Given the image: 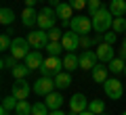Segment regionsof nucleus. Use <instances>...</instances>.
Segmentation results:
<instances>
[{
    "label": "nucleus",
    "instance_id": "1",
    "mask_svg": "<svg viewBox=\"0 0 126 115\" xmlns=\"http://www.w3.org/2000/svg\"><path fill=\"white\" fill-rule=\"evenodd\" d=\"M111 23H113V15L109 9H103L101 6L97 13L93 15V29L97 34H105L107 29H111Z\"/></svg>",
    "mask_w": 126,
    "mask_h": 115
},
{
    "label": "nucleus",
    "instance_id": "2",
    "mask_svg": "<svg viewBox=\"0 0 126 115\" xmlns=\"http://www.w3.org/2000/svg\"><path fill=\"white\" fill-rule=\"evenodd\" d=\"M57 11L53 9V6H44V9L38 13V27L40 29H44V31H48L50 27H55L57 25Z\"/></svg>",
    "mask_w": 126,
    "mask_h": 115
},
{
    "label": "nucleus",
    "instance_id": "3",
    "mask_svg": "<svg viewBox=\"0 0 126 115\" xmlns=\"http://www.w3.org/2000/svg\"><path fill=\"white\" fill-rule=\"evenodd\" d=\"M61 71H63V59L50 57V54L44 59V63H42V67H40V73L48 75V77H55V75L61 73Z\"/></svg>",
    "mask_w": 126,
    "mask_h": 115
},
{
    "label": "nucleus",
    "instance_id": "4",
    "mask_svg": "<svg viewBox=\"0 0 126 115\" xmlns=\"http://www.w3.org/2000/svg\"><path fill=\"white\" fill-rule=\"evenodd\" d=\"M69 29L76 31V34H80V36H86V34H90V29H93V19H90V17H82V15L72 17V21H69Z\"/></svg>",
    "mask_w": 126,
    "mask_h": 115
},
{
    "label": "nucleus",
    "instance_id": "5",
    "mask_svg": "<svg viewBox=\"0 0 126 115\" xmlns=\"http://www.w3.org/2000/svg\"><path fill=\"white\" fill-rule=\"evenodd\" d=\"M103 90H105V96L111 98V101H118V98H122V94H124L122 82L116 80V77H107L105 84H103Z\"/></svg>",
    "mask_w": 126,
    "mask_h": 115
},
{
    "label": "nucleus",
    "instance_id": "6",
    "mask_svg": "<svg viewBox=\"0 0 126 115\" xmlns=\"http://www.w3.org/2000/svg\"><path fill=\"white\" fill-rule=\"evenodd\" d=\"M55 88H57V86H55V77H48V75H42V77H38V80L34 82V86H32V90H34L36 94H40V96L50 94Z\"/></svg>",
    "mask_w": 126,
    "mask_h": 115
},
{
    "label": "nucleus",
    "instance_id": "7",
    "mask_svg": "<svg viewBox=\"0 0 126 115\" xmlns=\"http://www.w3.org/2000/svg\"><path fill=\"white\" fill-rule=\"evenodd\" d=\"M11 54H13L15 59H25L27 54H30V42H27V38H13V46H11L9 50Z\"/></svg>",
    "mask_w": 126,
    "mask_h": 115
},
{
    "label": "nucleus",
    "instance_id": "8",
    "mask_svg": "<svg viewBox=\"0 0 126 115\" xmlns=\"http://www.w3.org/2000/svg\"><path fill=\"white\" fill-rule=\"evenodd\" d=\"M27 42H30L32 48L36 50H42L46 48V44H48V34H46L44 29H36V31H30V36H27Z\"/></svg>",
    "mask_w": 126,
    "mask_h": 115
},
{
    "label": "nucleus",
    "instance_id": "9",
    "mask_svg": "<svg viewBox=\"0 0 126 115\" xmlns=\"http://www.w3.org/2000/svg\"><path fill=\"white\" fill-rule=\"evenodd\" d=\"M61 44H63V48L67 50V52H74V50H78L80 48V34H76V31H65L63 34V38H61Z\"/></svg>",
    "mask_w": 126,
    "mask_h": 115
},
{
    "label": "nucleus",
    "instance_id": "10",
    "mask_svg": "<svg viewBox=\"0 0 126 115\" xmlns=\"http://www.w3.org/2000/svg\"><path fill=\"white\" fill-rule=\"evenodd\" d=\"M13 96L19 101H27L30 96V82L27 80H15L13 84Z\"/></svg>",
    "mask_w": 126,
    "mask_h": 115
},
{
    "label": "nucleus",
    "instance_id": "11",
    "mask_svg": "<svg viewBox=\"0 0 126 115\" xmlns=\"http://www.w3.org/2000/svg\"><path fill=\"white\" fill-rule=\"evenodd\" d=\"M69 109L74 111V113H82V111H86L88 109V101H86V96L84 94H74L72 98H69Z\"/></svg>",
    "mask_w": 126,
    "mask_h": 115
},
{
    "label": "nucleus",
    "instance_id": "12",
    "mask_svg": "<svg viewBox=\"0 0 126 115\" xmlns=\"http://www.w3.org/2000/svg\"><path fill=\"white\" fill-rule=\"evenodd\" d=\"M23 61H25V65L30 67V71H34V69H40V67H42V63H44V57H42L40 50H32V52L27 54Z\"/></svg>",
    "mask_w": 126,
    "mask_h": 115
},
{
    "label": "nucleus",
    "instance_id": "13",
    "mask_svg": "<svg viewBox=\"0 0 126 115\" xmlns=\"http://www.w3.org/2000/svg\"><path fill=\"white\" fill-rule=\"evenodd\" d=\"M97 57H99L101 63H109L113 59V44H107V42H101L97 46Z\"/></svg>",
    "mask_w": 126,
    "mask_h": 115
},
{
    "label": "nucleus",
    "instance_id": "14",
    "mask_svg": "<svg viewBox=\"0 0 126 115\" xmlns=\"http://www.w3.org/2000/svg\"><path fill=\"white\" fill-rule=\"evenodd\" d=\"M97 61H99L97 52H93V50H84V52L80 54V69H93V67L97 65Z\"/></svg>",
    "mask_w": 126,
    "mask_h": 115
},
{
    "label": "nucleus",
    "instance_id": "15",
    "mask_svg": "<svg viewBox=\"0 0 126 115\" xmlns=\"http://www.w3.org/2000/svg\"><path fill=\"white\" fill-rule=\"evenodd\" d=\"M21 23H23L25 27L38 25V13L34 11V6H25V9H23V13H21Z\"/></svg>",
    "mask_w": 126,
    "mask_h": 115
},
{
    "label": "nucleus",
    "instance_id": "16",
    "mask_svg": "<svg viewBox=\"0 0 126 115\" xmlns=\"http://www.w3.org/2000/svg\"><path fill=\"white\" fill-rule=\"evenodd\" d=\"M61 105H63V94L61 92H50V94H46V107H48L50 111H57V109H61Z\"/></svg>",
    "mask_w": 126,
    "mask_h": 115
},
{
    "label": "nucleus",
    "instance_id": "17",
    "mask_svg": "<svg viewBox=\"0 0 126 115\" xmlns=\"http://www.w3.org/2000/svg\"><path fill=\"white\" fill-rule=\"evenodd\" d=\"M55 86H57V90H67L72 86V75H69V71H61V73L55 75Z\"/></svg>",
    "mask_w": 126,
    "mask_h": 115
},
{
    "label": "nucleus",
    "instance_id": "18",
    "mask_svg": "<svg viewBox=\"0 0 126 115\" xmlns=\"http://www.w3.org/2000/svg\"><path fill=\"white\" fill-rule=\"evenodd\" d=\"M93 80L97 82V84H105V80H107V71H109V67H105V65H101V63H97V65L93 67Z\"/></svg>",
    "mask_w": 126,
    "mask_h": 115
},
{
    "label": "nucleus",
    "instance_id": "19",
    "mask_svg": "<svg viewBox=\"0 0 126 115\" xmlns=\"http://www.w3.org/2000/svg\"><path fill=\"white\" fill-rule=\"evenodd\" d=\"M63 69L65 71L80 69V57H76V52H67L63 57Z\"/></svg>",
    "mask_w": 126,
    "mask_h": 115
},
{
    "label": "nucleus",
    "instance_id": "20",
    "mask_svg": "<svg viewBox=\"0 0 126 115\" xmlns=\"http://www.w3.org/2000/svg\"><path fill=\"white\" fill-rule=\"evenodd\" d=\"M55 11H57V17L61 19V21H65V23L72 21V13H74V9H72V4H69V2H61V4H59Z\"/></svg>",
    "mask_w": 126,
    "mask_h": 115
},
{
    "label": "nucleus",
    "instance_id": "21",
    "mask_svg": "<svg viewBox=\"0 0 126 115\" xmlns=\"http://www.w3.org/2000/svg\"><path fill=\"white\" fill-rule=\"evenodd\" d=\"M109 11L113 17H124L126 15V0H109Z\"/></svg>",
    "mask_w": 126,
    "mask_h": 115
},
{
    "label": "nucleus",
    "instance_id": "22",
    "mask_svg": "<svg viewBox=\"0 0 126 115\" xmlns=\"http://www.w3.org/2000/svg\"><path fill=\"white\" fill-rule=\"evenodd\" d=\"M0 23L2 25H13L15 23V11L9 6H2L0 9Z\"/></svg>",
    "mask_w": 126,
    "mask_h": 115
},
{
    "label": "nucleus",
    "instance_id": "23",
    "mask_svg": "<svg viewBox=\"0 0 126 115\" xmlns=\"http://www.w3.org/2000/svg\"><path fill=\"white\" fill-rule=\"evenodd\" d=\"M109 71H111V73L113 75H116V73H124V67H126V61H124V59H122V57H113L111 59V61H109Z\"/></svg>",
    "mask_w": 126,
    "mask_h": 115
},
{
    "label": "nucleus",
    "instance_id": "24",
    "mask_svg": "<svg viewBox=\"0 0 126 115\" xmlns=\"http://www.w3.org/2000/svg\"><path fill=\"white\" fill-rule=\"evenodd\" d=\"M11 73H13V77H15V80H25V77H27V73H30V67H27L25 63H23V65H19V63H17V65H15L13 69H11Z\"/></svg>",
    "mask_w": 126,
    "mask_h": 115
},
{
    "label": "nucleus",
    "instance_id": "25",
    "mask_svg": "<svg viewBox=\"0 0 126 115\" xmlns=\"http://www.w3.org/2000/svg\"><path fill=\"white\" fill-rule=\"evenodd\" d=\"M88 111H93L94 115L105 113V102H103V101H99V98H94V101H90V102H88Z\"/></svg>",
    "mask_w": 126,
    "mask_h": 115
},
{
    "label": "nucleus",
    "instance_id": "26",
    "mask_svg": "<svg viewBox=\"0 0 126 115\" xmlns=\"http://www.w3.org/2000/svg\"><path fill=\"white\" fill-rule=\"evenodd\" d=\"M111 29L116 31V34H124L126 31V17H113Z\"/></svg>",
    "mask_w": 126,
    "mask_h": 115
},
{
    "label": "nucleus",
    "instance_id": "27",
    "mask_svg": "<svg viewBox=\"0 0 126 115\" xmlns=\"http://www.w3.org/2000/svg\"><path fill=\"white\" fill-rule=\"evenodd\" d=\"M61 50H65L61 42H48V44H46V52H48L50 57H59Z\"/></svg>",
    "mask_w": 126,
    "mask_h": 115
},
{
    "label": "nucleus",
    "instance_id": "28",
    "mask_svg": "<svg viewBox=\"0 0 126 115\" xmlns=\"http://www.w3.org/2000/svg\"><path fill=\"white\" fill-rule=\"evenodd\" d=\"M50 109L46 107V102H34L32 105V115H48Z\"/></svg>",
    "mask_w": 126,
    "mask_h": 115
},
{
    "label": "nucleus",
    "instance_id": "29",
    "mask_svg": "<svg viewBox=\"0 0 126 115\" xmlns=\"http://www.w3.org/2000/svg\"><path fill=\"white\" fill-rule=\"evenodd\" d=\"M46 34H48V40H50V42H61V38H63V34H65V31L59 29V27L55 25V27H50Z\"/></svg>",
    "mask_w": 126,
    "mask_h": 115
},
{
    "label": "nucleus",
    "instance_id": "30",
    "mask_svg": "<svg viewBox=\"0 0 126 115\" xmlns=\"http://www.w3.org/2000/svg\"><path fill=\"white\" fill-rule=\"evenodd\" d=\"M17 102H19V98H15L13 94H11V96L2 98V109H6V111H15V109H17Z\"/></svg>",
    "mask_w": 126,
    "mask_h": 115
},
{
    "label": "nucleus",
    "instance_id": "31",
    "mask_svg": "<svg viewBox=\"0 0 126 115\" xmlns=\"http://www.w3.org/2000/svg\"><path fill=\"white\" fill-rule=\"evenodd\" d=\"M11 46H13V40H11V34L9 31H4V34L0 36V50H11Z\"/></svg>",
    "mask_w": 126,
    "mask_h": 115
},
{
    "label": "nucleus",
    "instance_id": "32",
    "mask_svg": "<svg viewBox=\"0 0 126 115\" xmlns=\"http://www.w3.org/2000/svg\"><path fill=\"white\" fill-rule=\"evenodd\" d=\"M15 113L17 115H32V107L27 101H19L17 102V109H15Z\"/></svg>",
    "mask_w": 126,
    "mask_h": 115
},
{
    "label": "nucleus",
    "instance_id": "33",
    "mask_svg": "<svg viewBox=\"0 0 126 115\" xmlns=\"http://www.w3.org/2000/svg\"><path fill=\"white\" fill-rule=\"evenodd\" d=\"M15 65H17V59L13 54H4L2 57V69H13Z\"/></svg>",
    "mask_w": 126,
    "mask_h": 115
},
{
    "label": "nucleus",
    "instance_id": "34",
    "mask_svg": "<svg viewBox=\"0 0 126 115\" xmlns=\"http://www.w3.org/2000/svg\"><path fill=\"white\" fill-rule=\"evenodd\" d=\"M103 40L107 42V44H116V40H118V34H116L113 29H107V31L103 34Z\"/></svg>",
    "mask_w": 126,
    "mask_h": 115
},
{
    "label": "nucleus",
    "instance_id": "35",
    "mask_svg": "<svg viewBox=\"0 0 126 115\" xmlns=\"http://www.w3.org/2000/svg\"><path fill=\"white\" fill-rule=\"evenodd\" d=\"M86 6H88V13H90V17H93V15L101 9V0H88V4H86Z\"/></svg>",
    "mask_w": 126,
    "mask_h": 115
},
{
    "label": "nucleus",
    "instance_id": "36",
    "mask_svg": "<svg viewBox=\"0 0 126 115\" xmlns=\"http://www.w3.org/2000/svg\"><path fill=\"white\" fill-rule=\"evenodd\" d=\"M69 4H72L74 11H82L86 4H88V0H69Z\"/></svg>",
    "mask_w": 126,
    "mask_h": 115
},
{
    "label": "nucleus",
    "instance_id": "37",
    "mask_svg": "<svg viewBox=\"0 0 126 115\" xmlns=\"http://www.w3.org/2000/svg\"><path fill=\"white\" fill-rule=\"evenodd\" d=\"M80 46H82V48H90V46H93V38H90L88 34L80 36Z\"/></svg>",
    "mask_w": 126,
    "mask_h": 115
},
{
    "label": "nucleus",
    "instance_id": "38",
    "mask_svg": "<svg viewBox=\"0 0 126 115\" xmlns=\"http://www.w3.org/2000/svg\"><path fill=\"white\" fill-rule=\"evenodd\" d=\"M101 42H105V40H103V34H97V36L93 38V44H94V46H99Z\"/></svg>",
    "mask_w": 126,
    "mask_h": 115
},
{
    "label": "nucleus",
    "instance_id": "39",
    "mask_svg": "<svg viewBox=\"0 0 126 115\" xmlns=\"http://www.w3.org/2000/svg\"><path fill=\"white\" fill-rule=\"evenodd\" d=\"M120 57H122V59L126 61V40L122 42V46H120Z\"/></svg>",
    "mask_w": 126,
    "mask_h": 115
},
{
    "label": "nucleus",
    "instance_id": "40",
    "mask_svg": "<svg viewBox=\"0 0 126 115\" xmlns=\"http://www.w3.org/2000/svg\"><path fill=\"white\" fill-rule=\"evenodd\" d=\"M25 2V6H36V2H40V0H23Z\"/></svg>",
    "mask_w": 126,
    "mask_h": 115
},
{
    "label": "nucleus",
    "instance_id": "41",
    "mask_svg": "<svg viewBox=\"0 0 126 115\" xmlns=\"http://www.w3.org/2000/svg\"><path fill=\"white\" fill-rule=\"evenodd\" d=\"M48 4H50V6H53V9H57V6H59V4H61V0H48Z\"/></svg>",
    "mask_w": 126,
    "mask_h": 115
},
{
    "label": "nucleus",
    "instance_id": "42",
    "mask_svg": "<svg viewBox=\"0 0 126 115\" xmlns=\"http://www.w3.org/2000/svg\"><path fill=\"white\" fill-rule=\"evenodd\" d=\"M48 115H65V113H63V111L61 109H57V111H50V113Z\"/></svg>",
    "mask_w": 126,
    "mask_h": 115
},
{
    "label": "nucleus",
    "instance_id": "43",
    "mask_svg": "<svg viewBox=\"0 0 126 115\" xmlns=\"http://www.w3.org/2000/svg\"><path fill=\"white\" fill-rule=\"evenodd\" d=\"M80 115H94V113H93V111H88V109H86V111H82Z\"/></svg>",
    "mask_w": 126,
    "mask_h": 115
},
{
    "label": "nucleus",
    "instance_id": "44",
    "mask_svg": "<svg viewBox=\"0 0 126 115\" xmlns=\"http://www.w3.org/2000/svg\"><path fill=\"white\" fill-rule=\"evenodd\" d=\"M69 115H80V113H74V111H72V113H69Z\"/></svg>",
    "mask_w": 126,
    "mask_h": 115
},
{
    "label": "nucleus",
    "instance_id": "45",
    "mask_svg": "<svg viewBox=\"0 0 126 115\" xmlns=\"http://www.w3.org/2000/svg\"><path fill=\"white\" fill-rule=\"evenodd\" d=\"M42 2H48V0H42Z\"/></svg>",
    "mask_w": 126,
    "mask_h": 115
},
{
    "label": "nucleus",
    "instance_id": "46",
    "mask_svg": "<svg viewBox=\"0 0 126 115\" xmlns=\"http://www.w3.org/2000/svg\"><path fill=\"white\" fill-rule=\"evenodd\" d=\"M124 73H126V67H124Z\"/></svg>",
    "mask_w": 126,
    "mask_h": 115
},
{
    "label": "nucleus",
    "instance_id": "47",
    "mask_svg": "<svg viewBox=\"0 0 126 115\" xmlns=\"http://www.w3.org/2000/svg\"><path fill=\"white\" fill-rule=\"evenodd\" d=\"M122 115H126V111H124V113H122Z\"/></svg>",
    "mask_w": 126,
    "mask_h": 115
},
{
    "label": "nucleus",
    "instance_id": "48",
    "mask_svg": "<svg viewBox=\"0 0 126 115\" xmlns=\"http://www.w3.org/2000/svg\"><path fill=\"white\" fill-rule=\"evenodd\" d=\"M11 115H13V113H11ZM15 115H17V113H15Z\"/></svg>",
    "mask_w": 126,
    "mask_h": 115
},
{
    "label": "nucleus",
    "instance_id": "49",
    "mask_svg": "<svg viewBox=\"0 0 126 115\" xmlns=\"http://www.w3.org/2000/svg\"><path fill=\"white\" fill-rule=\"evenodd\" d=\"M101 115H105V113H101Z\"/></svg>",
    "mask_w": 126,
    "mask_h": 115
},
{
    "label": "nucleus",
    "instance_id": "50",
    "mask_svg": "<svg viewBox=\"0 0 126 115\" xmlns=\"http://www.w3.org/2000/svg\"><path fill=\"white\" fill-rule=\"evenodd\" d=\"M124 34H126V31H124Z\"/></svg>",
    "mask_w": 126,
    "mask_h": 115
},
{
    "label": "nucleus",
    "instance_id": "51",
    "mask_svg": "<svg viewBox=\"0 0 126 115\" xmlns=\"http://www.w3.org/2000/svg\"><path fill=\"white\" fill-rule=\"evenodd\" d=\"M124 17H126V15H124Z\"/></svg>",
    "mask_w": 126,
    "mask_h": 115
}]
</instances>
